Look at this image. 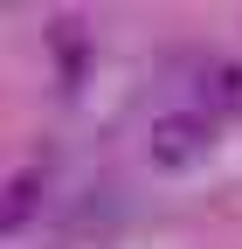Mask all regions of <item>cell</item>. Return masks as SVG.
<instances>
[{"label": "cell", "mask_w": 242, "mask_h": 249, "mask_svg": "<svg viewBox=\"0 0 242 249\" xmlns=\"http://www.w3.org/2000/svg\"><path fill=\"white\" fill-rule=\"evenodd\" d=\"M35 201H42V180L35 173H14L7 187H0V235H7V229H28Z\"/></svg>", "instance_id": "obj_3"}, {"label": "cell", "mask_w": 242, "mask_h": 249, "mask_svg": "<svg viewBox=\"0 0 242 249\" xmlns=\"http://www.w3.org/2000/svg\"><path fill=\"white\" fill-rule=\"evenodd\" d=\"M201 111H242V62L228 55L201 62Z\"/></svg>", "instance_id": "obj_2"}, {"label": "cell", "mask_w": 242, "mask_h": 249, "mask_svg": "<svg viewBox=\"0 0 242 249\" xmlns=\"http://www.w3.org/2000/svg\"><path fill=\"white\" fill-rule=\"evenodd\" d=\"M207 145H215V118H207L201 104H194V111H159V118H153V166L180 173V166H194Z\"/></svg>", "instance_id": "obj_1"}]
</instances>
